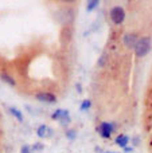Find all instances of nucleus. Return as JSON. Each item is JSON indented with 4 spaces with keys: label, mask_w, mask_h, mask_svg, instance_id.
<instances>
[{
    "label": "nucleus",
    "mask_w": 152,
    "mask_h": 153,
    "mask_svg": "<svg viewBox=\"0 0 152 153\" xmlns=\"http://www.w3.org/2000/svg\"><path fill=\"white\" fill-rule=\"evenodd\" d=\"M133 50H135V54H136V56H139V58H142V56H145L148 54V51L151 50V38H148V36L139 38Z\"/></svg>",
    "instance_id": "1"
},
{
    "label": "nucleus",
    "mask_w": 152,
    "mask_h": 153,
    "mask_svg": "<svg viewBox=\"0 0 152 153\" xmlns=\"http://www.w3.org/2000/svg\"><path fill=\"white\" fill-rule=\"evenodd\" d=\"M109 16H110V20L113 22V24L118 26V24H121L124 22V19H125V11H124L123 7L116 5V7H113L112 10H110Z\"/></svg>",
    "instance_id": "2"
},
{
    "label": "nucleus",
    "mask_w": 152,
    "mask_h": 153,
    "mask_svg": "<svg viewBox=\"0 0 152 153\" xmlns=\"http://www.w3.org/2000/svg\"><path fill=\"white\" fill-rule=\"evenodd\" d=\"M73 18H74V15H73V11L70 10V8H62V10H59L58 12H57V19H58L59 23L63 24L65 27L69 23H72Z\"/></svg>",
    "instance_id": "3"
},
{
    "label": "nucleus",
    "mask_w": 152,
    "mask_h": 153,
    "mask_svg": "<svg viewBox=\"0 0 152 153\" xmlns=\"http://www.w3.org/2000/svg\"><path fill=\"white\" fill-rule=\"evenodd\" d=\"M116 125L113 122H101V125L97 126V132L100 133L102 138H109L112 136V133L115 132Z\"/></svg>",
    "instance_id": "4"
},
{
    "label": "nucleus",
    "mask_w": 152,
    "mask_h": 153,
    "mask_svg": "<svg viewBox=\"0 0 152 153\" xmlns=\"http://www.w3.org/2000/svg\"><path fill=\"white\" fill-rule=\"evenodd\" d=\"M51 118L61 121L62 125H67V124L70 122V114H69V111H67V110H63V109H58V110H55V111L53 113Z\"/></svg>",
    "instance_id": "5"
},
{
    "label": "nucleus",
    "mask_w": 152,
    "mask_h": 153,
    "mask_svg": "<svg viewBox=\"0 0 152 153\" xmlns=\"http://www.w3.org/2000/svg\"><path fill=\"white\" fill-rule=\"evenodd\" d=\"M38 101L40 102H46V103H54L57 102V97L53 94V93H48V91H40L35 95Z\"/></svg>",
    "instance_id": "6"
},
{
    "label": "nucleus",
    "mask_w": 152,
    "mask_h": 153,
    "mask_svg": "<svg viewBox=\"0 0 152 153\" xmlns=\"http://www.w3.org/2000/svg\"><path fill=\"white\" fill-rule=\"evenodd\" d=\"M137 39H139V38L135 34H125L124 35V39H123L124 46H125L127 48H135V46H136V43H137Z\"/></svg>",
    "instance_id": "7"
},
{
    "label": "nucleus",
    "mask_w": 152,
    "mask_h": 153,
    "mask_svg": "<svg viewBox=\"0 0 152 153\" xmlns=\"http://www.w3.org/2000/svg\"><path fill=\"white\" fill-rule=\"evenodd\" d=\"M50 133H51V129L47 126V125H40V126L38 128V130H37L38 137H40V138L48 137V136H50Z\"/></svg>",
    "instance_id": "8"
},
{
    "label": "nucleus",
    "mask_w": 152,
    "mask_h": 153,
    "mask_svg": "<svg viewBox=\"0 0 152 153\" xmlns=\"http://www.w3.org/2000/svg\"><path fill=\"white\" fill-rule=\"evenodd\" d=\"M128 143H129V137L125 134H120V136H117V138H116V144H117L118 146H121V148H127Z\"/></svg>",
    "instance_id": "9"
},
{
    "label": "nucleus",
    "mask_w": 152,
    "mask_h": 153,
    "mask_svg": "<svg viewBox=\"0 0 152 153\" xmlns=\"http://www.w3.org/2000/svg\"><path fill=\"white\" fill-rule=\"evenodd\" d=\"M0 79H3V81H4L5 83L11 85V86H15V85H16L15 79H13L11 75H8L7 73H1V74H0Z\"/></svg>",
    "instance_id": "10"
},
{
    "label": "nucleus",
    "mask_w": 152,
    "mask_h": 153,
    "mask_svg": "<svg viewBox=\"0 0 152 153\" xmlns=\"http://www.w3.org/2000/svg\"><path fill=\"white\" fill-rule=\"evenodd\" d=\"M10 113L12 114V116L15 117V118L18 120L19 122L23 121V114H22V111L19 110V109H16V108H10Z\"/></svg>",
    "instance_id": "11"
},
{
    "label": "nucleus",
    "mask_w": 152,
    "mask_h": 153,
    "mask_svg": "<svg viewBox=\"0 0 152 153\" xmlns=\"http://www.w3.org/2000/svg\"><path fill=\"white\" fill-rule=\"evenodd\" d=\"M98 4H100V1L98 0H90V1H88L86 3V11H93L94 8H97L98 7Z\"/></svg>",
    "instance_id": "12"
},
{
    "label": "nucleus",
    "mask_w": 152,
    "mask_h": 153,
    "mask_svg": "<svg viewBox=\"0 0 152 153\" xmlns=\"http://www.w3.org/2000/svg\"><path fill=\"white\" fill-rule=\"evenodd\" d=\"M90 106H92V101L85 100V101H82V103H81L80 110L81 111H85V110H88V109H90Z\"/></svg>",
    "instance_id": "13"
},
{
    "label": "nucleus",
    "mask_w": 152,
    "mask_h": 153,
    "mask_svg": "<svg viewBox=\"0 0 152 153\" xmlns=\"http://www.w3.org/2000/svg\"><path fill=\"white\" fill-rule=\"evenodd\" d=\"M75 136H77L75 134V130H67L66 132V137L69 138V140H74Z\"/></svg>",
    "instance_id": "14"
},
{
    "label": "nucleus",
    "mask_w": 152,
    "mask_h": 153,
    "mask_svg": "<svg viewBox=\"0 0 152 153\" xmlns=\"http://www.w3.org/2000/svg\"><path fill=\"white\" fill-rule=\"evenodd\" d=\"M20 153H32L31 146H28V145H23V146L20 148Z\"/></svg>",
    "instance_id": "15"
},
{
    "label": "nucleus",
    "mask_w": 152,
    "mask_h": 153,
    "mask_svg": "<svg viewBox=\"0 0 152 153\" xmlns=\"http://www.w3.org/2000/svg\"><path fill=\"white\" fill-rule=\"evenodd\" d=\"M105 59H107V55L104 54V55L100 58V61H98V66H104V65H105Z\"/></svg>",
    "instance_id": "16"
},
{
    "label": "nucleus",
    "mask_w": 152,
    "mask_h": 153,
    "mask_svg": "<svg viewBox=\"0 0 152 153\" xmlns=\"http://www.w3.org/2000/svg\"><path fill=\"white\" fill-rule=\"evenodd\" d=\"M34 149H38V151H40V149H43V145H40V144H37V145L32 146V151Z\"/></svg>",
    "instance_id": "17"
},
{
    "label": "nucleus",
    "mask_w": 152,
    "mask_h": 153,
    "mask_svg": "<svg viewBox=\"0 0 152 153\" xmlns=\"http://www.w3.org/2000/svg\"><path fill=\"white\" fill-rule=\"evenodd\" d=\"M124 151L125 152H132V148H124Z\"/></svg>",
    "instance_id": "18"
},
{
    "label": "nucleus",
    "mask_w": 152,
    "mask_h": 153,
    "mask_svg": "<svg viewBox=\"0 0 152 153\" xmlns=\"http://www.w3.org/2000/svg\"><path fill=\"white\" fill-rule=\"evenodd\" d=\"M108 153H116V152H108Z\"/></svg>",
    "instance_id": "19"
}]
</instances>
